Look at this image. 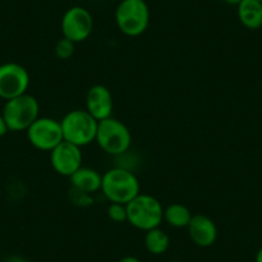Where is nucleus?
Returning a JSON list of instances; mask_svg holds the SVG:
<instances>
[{
    "mask_svg": "<svg viewBox=\"0 0 262 262\" xmlns=\"http://www.w3.org/2000/svg\"><path fill=\"white\" fill-rule=\"evenodd\" d=\"M63 140L82 148L95 142L98 121L86 110H72L60 120Z\"/></svg>",
    "mask_w": 262,
    "mask_h": 262,
    "instance_id": "3",
    "label": "nucleus"
},
{
    "mask_svg": "<svg viewBox=\"0 0 262 262\" xmlns=\"http://www.w3.org/2000/svg\"><path fill=\"white\" fill-rule=\"evenodd\" d=\"M3 262H29V261L21 256H11V257H8V258L4 259Z\"/></svg>",
    "mask_w": 262,
    "mask_h": 262,
    "instance_id": "21",
    "label": "nucleus"
},
{
    "mask_svg": "<svg viewBox=\"0 0 262 262\" xmlns=\"http://www.w3.org/2000/svg\"><path fill=\"white\" fill-rule=\"evenodd\" d=\"M50 163L55 172L70 178L82 166L81 148L63 140L50 152Z\"/></svg>",
    "mask_w": 262,
    "mask_h": 262,
    "instance_id": "10",
    "label": "nucleus"
},
{
    "mask_svg": "<svg viewBox=\"0 0 262 262\" xmlns=\"http://www.w3.org/2000/svg\"><path fill=\"white\" fill-rule=\"evenodd\" d=\"M94 19L92 13L84 7H71L64 12L60 21L63 37L72 42H82L92 35Z\"/></svg>",
    "mask_w": 262,
    "mask_h": 262,
    "instance_id": "8",
    "label": "nucleus"
},
{
    "mask_svg": "<svg viewBox=\"0 0 262 262\" xmlns=\"http://www.w3.org/2000/svg\"><path fill=\"white\" fill-rule=\"evenodd\" d=\"M85 110L99 122L108 117H112L113 97L111 90L104 85H94L90 88L85 98Z\"/></svg>",
    "mask_w": 262,
    "mask_h": 262,
    "instance_id": "11",
    "label": "nucleus"
},
{
    "mask_svg": "<svg viewBox=\"0 0 262 262\" xmlns=\"http://www.w3.org/2000/svg\"><path fill=\"white\" fill-rule=\"evenodd\" d=\"M193 213L186 206L181 203H172L163 210V221L176 229L186 228L190 223Z\"/></svg>",
    "mask_w": 262,
    "mask_h": 262,
    "instance_id": "15",
    "label": "nucleus"
},
{
    "mask_svg": "<svg viewBox=\"0 0 262 262\" xmlns=\"http://www.w3.org/2000/svg\"><path fill=\"white\" fill-rule=\"evenodd\" d=\"M30 86L29 71L16 62L0 64V98L7 100L26 94Z\"/></svg>",
    "mask_w": 262,
    "mask_h": 262,
    "instance_id": "9",
    "label": "nucleus"
},
{
    "mask_svg": "<svg viewBox=\"0 0 262 262\" xmlns=\"http://www.w3.org/2000/svg\"><path fill=\"white\" fill-rule=\"evenodd\" d=\"M8 126H7L6 121H4V117L3 115H2V112H0V138L4 137V135L8 133Z\"/></svg>",
    "mask_w": 262,
    "mask_h": 262,
    "instance_id": "20",
    "label": "nucleus"
},
{
    "mask_svg": "<svg viewBox=\"0 0 262 262\" xmlns=\"http://www.w3.org/2000/svg\"><path fill=\"white\" fill-rule=\"evenodd\" d=\"M118 262H142V261H140V259L138 258V257L126 256V257H123V258H121Z\"/></svg>",
    "mask_w": 262,
    "mask_h": 262,
    "instance_id": "22",
    "label": "nucleus"
},
{
    "mask_svg": "<svg viewBox=\"0 0 262 262\" xmlns=\"http://www.w3.org/2000/svg\"><path fill=\"white\" fill-rule=\"evenodd\" d=\"M100 191L111 203L127 205L140 194V184L131 170L125 167H113L102 175Z\"/></svg>",
    "mask_w": 262,
    "mask_h": 262,
    "instance_id": "1",
    "label": "nucleus"
},
{
    "mask_svg": "<svg viewBox=\"0 0 262 262\" xmlns=\"http://www.w3.org/2000/svg\"><path fill=\"white\" fill-rule=\"evenodd\" d=\"M75 53V42H72L71 40L62 37L57 41L54 47V54L55 57L59 58L62 60H67L74 55Z\"/></svg>",
    "mask_w": 262,
    "mask_h": 262,
    "instance_id": "17",
    "label": "nucleus"
},
{
    "mask_svg": "<svg viewBox=\"0 0 262 262\" xmlns=\"http://www.w3.org/2000/svg\"><path fill=\"white\" fill-rule=\"evenodd\" d=\"M116 25L126 36H140L149 26V7L145 0H122L115 12Z\"/></svg>",
    "mask_w": 262,
    "mask_h": 262,
    "instance_id": "4",
    "label": "nucleus"
},
{
    "mask_svg": "<svg viewBox=\"0 0 262 262\" xmlns=\"http://www.w3.org/2000/svg\"><path fill=\"white\" fill-rule=\"evenodd\" d=\"M144 246L152 254H162L170 247V236L161 228H155L145 231Z\"/></svg>",
    "mask_w": 262,
    "mask_h": 262,
    "instance_id": "16",
    "label": "nucleus"
},
{
    "mask_svg": "<svg viewBox=\"0 0 262 262\" xmlns=\"http://www.w3.org/2000/svg\"><path fill=\"white\" fill-rule=\"evenodd\" d=\"M40 105L34 95H19L7 100L2 115L9 131H26L40 117Z\"/></svg>",
    "mask_w": 262,
    "mask_h": 262,
    "instance_id": "6",
    "label": "nucleus"
},
{
    "mask_svg": "<svg viewBox=\"0 0 262 262\" xmlns=\"http://www.w3.org/2000/svg\"><path fill=\"white\" fill-rule=\"evenodd\" d=\"M107 216L113 223H126L127 221V210L122 203H110L107 207Z\"/></svg>",
    "mask_w": 262,
    "mask_h": 262,
    "instance_id": "18",
    "label": "nucleus"
},
{
    "mask_svg": "<svg viewBox=\"0 0 262 262\" xmlns=\"http://www.w3.org/2000/svg\"><path fill=\"white\" fill-rule=\"evenodd\" d=\"M72 189L84 191V193L93 194L100 190L102 186V175L97 170L92 167H81L70 176Z\"/></svg>",
    "mask_w": 262,
    "mask_h": 262,
    "instance_id": "13",
    "label": "nucleus"
},
{
    "mask_svg": "<svg viewBox=\"0 0 262 262\" xmlns=\"http://www.w3.org/2000/svg\"><path fill=\"white\" fill-rule=\"evenodd\" d=\"M223 2L226 4H230V6H238L242 0H223Z\"/></svg>",
    "mask_w": 262,
    "mask_h": 262,
    "instance_id": "24",
    "label": "nucleus"
},
{
    "mask_svg": "<svg viewBox=\"0 0 262 262\" xmlns=\"http://www.w3.org/2000/svg\"><path fill=\"white\" fill-rule=\"evenodd\" d=\"M258 2H261V3H262V0H258Z\"/></svg>",
    "mask_w": 262,
    "mask_h": 262,
    "instance_id": "26",
    "label": "nucleus"
},
{
    "mask_svg": "<svg viewBox=\"0 0 262 262\" xmlns=\"http://www.w3.org/2000/svg\"><path fill=\"white\" fill-rule=\"evenodd\" d=\"M26 133L32 147L44 152H52L63 142L60 121L52 117H39L27 128Z\"/></svg>",
    "mask_w": 262,
    "mask_h": 262,
    "instance_id": "7",
    "label": "nucleus"
},
{
    "mask_svg": "<svg viewBox=\"0 0 262 262\" xmlns=\"http://www.w3.org/2000/svg\"><path fill=\"white\" fill-rule=\"evenodd\" d=\"M239 22L248 30L262 27V3L258 0H242L236 6Z\"/></svg>",
    "mask_w": 262,
    "mask_h": 262,
    "instance_id": "14",
    "label": "nucleus"
},
{
    "mask_svg": "<svg viewBox=\"0 0 262 262\" xmlns=\"http://www.w3.org/2000/svg\"><path fill=\"white\" fill-rule=\"evenodd\" d=\"M254 262H262V247L257 251L256 258H254Z\"/></svg>",
    "mask_w": 262,
    "mask_h": 262,
    "instance_id": "23",
    "label": "nucleus"
},
{
    "mask_svg": "<svg viewBox=\"0 0 262 262\" xmlns=\"http://www.w3.org/2000/svg\"><path fill=\"white\" fill-rule=\"evenodd\" d=\"M171 262H179V261H171Z\"/></svg>",
    "mask_w": 262,
    "mask_h": 262,
    "instance_id": "25",
    "label": "nucleus"
},
{
    "mask_svg": "<svg viewBox=\"0 0 262 262\" xmlns=\"http://www.w3.org/2000/svg\"><path fill=\"white\" fill-rule=\"evenodd\" d=\"M190 241L195 246L207 248L215 244L217 239V226L215 221L203 213L193 215L190 223L186 226Z\"/></svg>",
    "mask_w": 262,
    "mask_h": 262,
    "instance_id": "12",
    "label": "nucleus"
},
{
    "mask_svg": "<svg viewBox=\"0 0 262 262\" xmlns=\"http://www.w3.org/2000/svg\"><path fill=\"white\" fill-rule=\"evenodd\" d=\"M71 194V201L75 203L76 206H81V207H85V206H90L92 205V194L84 193V191L76 190V189H72Z\"/></svg>",
    "mask_w": 262,
    "mask_h": 262,
    "instance_id": "19",
    "label": "nucleus"
},
{
    "mask_svg": "<svg viewBox=\"0 0 262 262\" xmlns=\"http://www.w3.org/2000/svg\"><path fill=\"white\" fill-rule=\"evenodd\" d=\"M131 133L122 121L108 117L98 122L95 142L100 149L110 156L120 157L131 147Z\"/></svg>",
    "mask_w": 262,
    "mask_h": 262,
    "instance_id": "5",
    "label": "nucleus"
},
{
    "mask_svg": "<svg viewBox=\"0 0 262 262\" xmlns=\"http://www.w3.org/2000/svg\"><path fill=\"white\" fill-rule=\"evenodd\" d=\"M127 223L139 230L160 228L163 221L162 203L149 194L140 193L126 205Z\"/></svg>",
    "mask_w": 262,
    "mask_h": 262,
    "instance_id": "2",
    "label": "nucleus"
}]
</instances>
